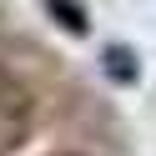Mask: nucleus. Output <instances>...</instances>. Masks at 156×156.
Masks as SVG:
<instances>
[{
    "mask_svg": "<svg viewBox=\"0 0 156 156\" xmlns=\"http://www.w3.org/2000/svg\"><path fill=\"white\" fill-rule=\"evenodd\" d=\"M51 10H55V15L66 20V30H86V10H71L66 0H51Z\"/></svg>",
    "mask_w": 156,
    "mask_h": 156,
    "instance_id": "obj_1",
    "label": "nucleus"
},
{
    "mask_svg": "<svg viewBox=\"0 0 156 156\" xmlns=\"http://www.w3.org/2000/svg\"><path fill=\"white\" fill-rule=\"evenodd\" d=\"M111 76H131V55H116L111 51Z\"/></svg>",
    "mask_w": 156,
    "mask_h": 156,
    "instance_id": "obj_2",
    "label": "nucleus"
}]
</instances>
